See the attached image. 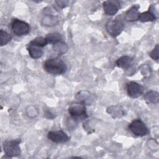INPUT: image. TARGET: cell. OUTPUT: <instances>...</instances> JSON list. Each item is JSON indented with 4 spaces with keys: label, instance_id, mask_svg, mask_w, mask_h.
<instances>
[{
    "label": "cell",
    "instance_id": "obj_1",
    "mask_svg": "<svg viewBox=\"0 0 159 159\" xmlns=\"http://www.w3.org/2000/svg\"><path fill=\"white\" fill-rule=\"evenodd\" d=\"M43 68L47 73L59 75L65 73L67 70V66L65 61L59 58L47 59L43 63Z\"/></svg>",
    "mask_w": 159,
    "mask_h": 159
},
{
    "label": "cell",
    "instance_id": "obj_2",
    "mask_svg": "<svg viewBox=\"0 0 159 159\" xmlns=\"http://www.w3.org/2000/svg\"><path fill=\"white\" fill-rule=\"evenodd\" d=\"M105 27L107 33L114 37H117L121 34L124 28V23L120 17L108 20Z\"/></svg>",
    "mask_w": 159,
    "mask_h": 159
},
{
    "label": "cell",
    "instance_id": "obj_3",
    "mask_svg": "<svg viewBox=\"0 0 159 159\" xmlns=\"http://www.w3.org/2000/svg\"><path fill=\"white\" fill-rule=\"evenodd\" d=\"M68 112L75 120H80L88 117L84 103L76 102L71 104L68 107Z\"/></svg>",
    "mask_w": 159,
    "mask_h": 159
},
{
    "label": "cell",
    "instance_id": "obj_4",
    "mask_svg": "<svg viewBox=\"0 0 159 159\" xmlns=\"http://www.w3.org/2000/svg\"><path fill=\"white\" fill-rule=\"evenodd\" d=\"M20 139L13 140H6L2 143L4 152L6 156L9 157H17L21 153L20 147Z\"/></svg>",
    "mask_w": 159,
    "mask_h": 159
},
{
    "label": "cell",
    "instance_id": "obj_5",
    "mask_svg": "<svg viewBox=\"0 0 159 159\" xmlns=\"http://www.w3.org/2000/svg\"><path fill=\"white\" fill-rule=\"evenodd\" d=\"M11 29L15 35L21 36L28 34L30 32V27L26 22L18 19H14L11 22Z\"/></svg>",
    "mask_w": 159,
    "mask_h": 159
},
{
    "label": "cell",
    "instance_id": "obj_6",
    "mask_svg": "<svg viewBox=\"0 0 159 159\" xmlns=\"http://www.w3.org/2000/svg\"><path fill=\"white\" fill-rule=\"evenodd\" d=\"M129 129L137 137H143L149 133V130L147 126L140 119L134 120L129 124Z\"/></svg>",
    "mask_w": 159,
    "mask_h": 159
},
{
    "label": "cell",
    "instance_id": "obj_7",
    "mask_svg": "<svg viewBox=\"0 0 159 159\" xmlns=\"http://www.w3.org/2000/svg\"><path fill=\"white\" fill-rule=\"evenodd\" d=\"M126 88L129 96L132 98H137L143 94V86L134 81H130L127 83Z\"/></svg>",
    "mask_w": 159,
    "mask_h": 159
},
{
    "label": "cell",
    "instance_id": "obj_8",
    "mask_svg": "<svg viewBox=\"0 0 159 159\" xmlns=\"http://www.w3.org/2000/svg\"><path fill=\"white\" fill-rule=\"evenodd\" d=\"M47 138L56 143H65L70 139L68 135L61 130L48 132L47 134Z\"/></svg>",
    "mask_w": 159,
    "mask_h": 159
},
{
    "label": "cell",
    "instance_id": "obj_9",
    "mask_svg": "<svg viewBox=\"0 0 159 159\" xmlns=\"http://www.w3.org/2000/svg\"><path fill=\"white\" fill-rule=\"evenodd\" d=\"M102 5L105 14L109 16L116 14L120 9V3L117 1H106Z\"/></svg>",
    "mask_w": 159,
    "mask_h": 159
},
{
    "label": "cell",
    "instance_id": "obj_10",
    "mask_svg": "<svg viewBox=\"0 0 159 159\" xmlns=\"http://www.w3.org/2000/svg\"><path fill=\"white\" fill-rule=\"evenodd\" d=\"M140 8V6L139 4H135L130 9H129L125 16V18L127 21L130 22H133V21H136L139 19V9Z\"/></svg>",
    "mask_w": 159,
    "mask_h": 159
},
{
    "label": "cell",
    "instance_id": "obj_11",
    "mask_svg": "<svg viewBox=\"0 0 159 159\" xmlns=\"http://www.w3.org/2000/svg\"><path fill=\"white\" fill-rule=\"evenodd\" d=\"M30 57L34 59H39L43 54V51L41 47L29 43L27 47Z\"/></svg>",
    "mask_w": 159,
    "mask_h": 159
},
{
    "label": "cell",
    "instance_id": "obj_12",
    "mask_svg": "<svg viewBox=\"0 0 159 159\" xmlns=\"http://www.w3.org/2000/svg\"><path fill=\"white\" fill-rule=\"evenodd\" d=\"M132 61H133L132 57L128 55H124L118 58L116 60V63L118 67H120L123 69H127L130 66Z\"/></svg>",
    "mask_w": 159,
    "mask_h": 159
},
{
    "label": "cell",
    "instance_id": "obj_13",
    "mask_svg": "<svg viewBox=\"0 0 159 159\" xmlns=\"http://www.w3.org/2000/svg\"><path fill=\"white\" fill-rule=\"evenodd\" d=\"M156 19H157L156 15L155 14L153 11L150 9V8H149L148 11L140 13L139 16V19H138V20L143 22H152V21H155Z\"/></svg>",
    "mask_w": 159,
    "mask_h": 159
},
{
    "label": "cell",
    "instance_id": "obj_14",
    "mask_svg": "<svg viewBox=\"0 0 159 159\" xmlns=\"http://www.w3.org/2000/svg\"><path fill=\"white\" fill-rule=\"evenodd\" d=\"M58 23V18L57 14H44V16L42 19V24L46 26H53Z\"/></svg>",
    "mask_w": 159,
    "mask_h": 159
},
{
    "label": "cell",
    "instance_id": "obj_15",
    "mask_svg": "<svg viewBox=\"0 0 159 159\" xmlns=\"http://www.w3.org/2000/svg\"><path fill=\"white\" fill-rule=\"evenodd\" d=\"M107 112L113 117V118H118L124 115V110L120 107L116 106H110L107 109Z\"/></svg>",
    "mask_w": 159,
    "mask_h": 159
},
{
    "label": "cell",
    "instance_id": "obj_16",
    "mask_svg": "<svg viewBox=\"0 0 159 159\" xmlns=\"http://www.w3.org/2000/svg\"><path fill=\"white\" fill-rule=\"evenodd\" d=\"M145 99L148 103L156 104L159 99L158 93L155 91H150L145 94Z\"/></svg>",
    "mask_w": 159,
    "mask_h": 159
},
{
    "label": "cell",
    "instance_id": "obj_17",
    "mask_svg": "<svg viewBox=\"0 0 159 159\" xmlns=\"http://www.w3.org/2000/svg\"><path fill=\"white\" fill-rule=\"evenodd\" d=\"M48 43L50 44H55L60 42H61L62 39L61 35L57 32H52L50 34H48L45 37Z\"/></svg>",
    "mask_w": 159,
    "mask_h": 159
},
{
    "label": "cell",
    "instance_id": "obj_18",
    "mask_svg": "<svg viewBox=\"0 0 159 159\" xmlns=\"http://www.w3.org/2000/svg\"><path fill=\"white\" fill-rule=\"evenodd\" d=\"M53 49L58 55H63L67 52L68 50V47L65 42H60L57 43L53 45Z\"/></svg>",
    "mask_w": 159,
    "mask_h": 159
},
{
    "label": "cell",
    "instance_id": "obj_19",
    "mask_svg": "<svg viewBox=\"0 0 159 159\" xmlns=\"http://www.w3.org/2000/svg\"><path fill=\"white\" fill-rule=\"evenodd\" d=\"M11 39L12 35L10 34L2 29L0 30V45L1 47L8 43Z\"/></svg>",
    "mask_w": 159,
    "mask_h": 159
},
{
    "label": "cell",
    "instance_id": "obj_20",
    "mask_svg": "<svg viewBox=\"0 0 159 159\" xmlns=\"http://www.w3.org/2000/svg\"><path fill=\"white\" fill-rule=\"evenodd\" d=\"M29 43L42 48L48 44V42L45 37H37L36 38L33 39L32 41H30Z\"/></svg>",
    "mask_w": 159,
    "mask_h": 159
},
{
    "label": "cell",
    "instance_id": "obj_21",
    "mask_svg": "<svg viewBox=\"0 0 159 159\" xmlns=\"http://www.w3.org/2000/svg\"><path fill=\"white\" fill-rule=\"evenodd\" d=\"M158 50H159V46H158V44H157L156 46L154 47V48L149 53V56L152 59L155 60H158L159 58Z\"/></svg>",
    "mask_w": 159,
    "mask_h": 159
},
{
    "label": "cell",
    "instance_id": "obj_22",
    "mask_svg": "<svg viewBox=\"0 0 159 159\" xmlns=\"http://www.w3.org/2000/svg\"><path fill=\"white\" fill-rule=\"evenodd\" d=\"M55 2L57 3V4L61 8H65L66 7H67L70 2L69 1H56Z\"/></svg>",
    "mask_w": 159,
    "mask_h": 159
}]
</instances>
